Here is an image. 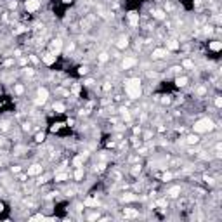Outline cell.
I'll list each match as a JSON object with an SVG mask.
<instances>
[{
	"instance_id": "obj_1",
	"label": "cell",
	"mask_w": 222,
	"mask_h": 222,
	"mask_svg": "<svg viewBox=\"0 0 222 222\" xmlns=\"http://www.w3.org/2000/svg\"><path fill=\"white\" fill-rule=\"evenodd\" d=\"M125 92L130 99H137L141 97V92H142V88H141V82L137 78H130L125 82Z\"/></svg>"
},
{
	"instance_id": "obj_2",
	"label": "cell",
	"mask_w": 222,
	"mask_h": 222,
	"mask_svg": "<svg viewBox=\"0 0 222 222\" xmlns=\"http://www.w3.org/2000/svg\"><path fill=\"white\" fill-rule=\"evenodd\" d=\"M212 128H213V123H212V120H208V118L198 120V122L193 125V130L196 132V134H201V132H208V130H212Z\"/></svg>"
},
{
	"instance_id": "obj_3",
	"label": "cell",
	"mask_w": 222,
	"mask_h": 222,
	"mask_svg": "<svg viewBox=\"0 0 222 222\" xmlns=\"http://www.w3.org/2000/svg\"><path fill=\"white\" fill-rule=\"evenodd\" d=\"M38 7H40V0H28L26 2V11H30V12L37 11Z\"/></svg>"
},
{
	"instance_id": "obj_4",
	"label": "cell",
	"mask_w": 222,
	"mask_h": 222,
	"mask_svg": "<svg viewBox=\"0 0 222 222\" xmlns=\"http://www.w3.org/2000/svg\"><path fill=\"white\" fill-rule=\"evenodd\" d=\"M168 54V51L167 49H156L153 52V59H162V57H165Z\"/></svg>"
},
{
	"instance_id": "obj_5",
	"label": "cell",
	"mask_w": 222,
	"mask_h": 222,
	"mask_svg": "<svg viewBox=\"0 0 222 222\" xmlns=\"http://www.w3.org/2000/svg\"><path fill=\"white\" fill-rule=\"evenodd\" d=\"M128 21H130V25H132V26H137V25H139V14L130 12V14H128Z\"/></svg>"
},
{
	"instance_id": "obj_6",
	"label": "cell",
	"mask_w": 222,
	"mask_h": 222,
	"mask_svg": "<svg viewBox=\"0 0 222 222\" xmlns=\"http://www.w3.org/2000/svg\"><path fill=\"white\" fill-rule=\"evenodd\" d=\"M61 45H62V43H61V40H54V42H52V45H51L52 54H56V56H57V52L61 51Z\"/></svg>"
},
{
	"instance_id": "obj_7",
	"label": "cell",
	"mask_w": 222,
	"mask_h": 222,
	"mask_svg": "<svg viewBox=\"0 0 222 222\" xmlns=\"http://www.w3.org/2000/svg\"><path fill=\"white\" fill-rule=\"evenodd\" d=\"M43 59V62H45V64H52V62H56V54H45V56H43L42 57Z\"/></svg>"
},
{
	"instance_id": "obj_8",
	"label": "cell",
	"mask_w": 222,
	"mask_h": 222,
	"mask_svg": "<svg viewBox=\"0 0 222 222\" xmlns=\"http://www.w3.org/2000/svg\"><path fill=\"white\" fill-rule=\"evenodd\" d=\"M134 64H136V59H132V57H125V59H123V68H125V70L132 68Z\"/></svg>"
},
{
	"instance_id": "obj_9",
	"label": "cell",
	"mask_w": 222,
	"mask_h": 222,
	"mask_svg": "<svg viewBox=\"0 0 222 222\" xmlns=\"http://www.w3.org/2000/svg\"><path fill=\"white\" fill-rule=\"evenodd\" d=\"M40 172H42V167H40V165H33V167L28 168V175H37V173H40Z\"/></svg>"
},
{
	"instance_id": "obj_10",
	"label": "cell",
	"mask_w": 222,
	"mask_h": 222,
	"mask_svg": "<svg viewBox=\"0 0 222 222\" xmlns=\"http://www.w3.org/2000/svg\"><path fill=\"white\" fill-rule=\"evenodd\" d=\"M47 96H49V92H47V88H40V90H38V102H43V101H45L47 99Z\"/></svg>"
},
{
	"instance_id": "obj_11",
	"label": "cell",
	"mask_w": 222,
	"mask_h": 222,
	"mask_svg": "<svg viewBox=\"0 0 222 222\" xmlns=\"http://www.w3.org/2000/svg\"><path fill=\"white\" fill-rule=\"evenodd\" d=\"M220 47H222L220 42H210L208 43V49H212V51H220Z\"/></svg>"
},
{
	"instance_id": "obj_12",
	"label": "cell",
	"mask_w": 222,
	"mask_h": 222,
	"mask_svg": "<svg viewBox=\"0 0 222 222\" xmlns=\"http://www.w3.org/2000/svg\"><path fill=\"white\" fill-rule=\"evenodd\" d=\"M167 47L172 49V51H175V49H179V43H177L175 40H168V42H167Z\"/></svg>"
},
{
	"instance_id": "obj_13",
	"label": "cell",
	"mask_w": 222,
	"mask_h": 222,
	"mask_svg": "<svg viewBox=\"0 0 222 222\" xmlns=\"http://www.w3.org/2000/svg\"><path fill=\"white\" fill-rule=\"evenodd\" d=\"M179 193H181V187H172V189L168 191V194L173 196V198H175V196H179Z\"/></svg>"
},
{
	"instance_id": "obj_14",
	"label": "cell",
	"mask_w": 222,
	"mask_h": 222,
	"mask_svg": "<svg viewBox=\"0 0 222 222\" xmlns=\"http://www.w3.org/2000/svg\"><path fill=\"white\" fill-rule=\"evenodd\" d=\"M198 141H199L198 136H189V137H187V142H189V144H196Z\"/></svg>"
},
{
	"instance_id": "obj_15",
	"label": "cell",
	"mask_w": 222,
	"mask_h": 222,
	"mask_svg": "<svg viewBox=\"0 0 222 222\" xmlns=\"http://www.w3.org/2000/svg\"><path fill=\"white\" fill-rule=\"evenodd\" d=\"M66 179H68V175H66V173H57V175H56V181H59V182H61V181H66Z\"/></svg>"
},
{
	"instance_id": "obj_16",
	"label": "cell",
	"mask_w": 222,
	"mask_h": 222,
	"mask_svg": "<svg viewBox=\"0 0 222 222\" xmlns=\"http://www.w3.org/2000/svg\"><path fill=\"white\" fill-rule=\"evenodd\" d=\"M186 83H187V78H186V76L177 78V85H181V87H182V85H186Z\"/></svg>"
},
{
	"instance_id": "obj_17",
	"label": "cell",
	"mask_w": 222,
	"mask_h": 222,
	"mask_svg": "<svg viewBox=\"0 0 222 222\" xmlns=\"http://www.w3.org/2000/svg\"><path fill=\"white\" fill-rule=\"evenodd\" d=\"M54 109H56V111H59V113H61V111H64V106H62L61 102H56V104H54Z\"/></svg>"
},
{
	"instance_id": "obj_18",
	"label": "cell",
	"mask_w": 222,
	"mask_h": 222,
	"mask_svg": "<svg viewBox=\"0 0 222 222\" xmlns=\"http://www.w3.org/2000/svg\"><path fill=\"white\" fill-rule=\"evenodd\" d=\"M73 165H75V167H80V165H82V156L75 158V160H73Z\"/></svg>"
},
{
	"instance_id": "obj_19",
	"label": "cell",
	"mask_w": 222,
	"mask_h": 222,
	"mask_svg": "<svg viewBox=\"0 0 222 222\" xmlns=\"http://www.w3.org/2000/svg\"><path fill=\"white\" fill-rule=\"evenodd\" d=\"M118 47H120V49H123V47H127V40H120V43H118Z\"/></svg>"
},
{
	"instance_id": "obj_20",
	"label": "cell",
	"mask_w": 222,
	"mask_h": 222,
	"mask_svg": "<svg viewBox=\"0 0 222 222\" xmlns=\"http://www.w3.org/2000/svg\"><path fill=\"white\" fill-rule=\"evenodd\" d=\"M106 59H108V54H101V56H99V61H101V62H104Z\"/></svg>"
},
{
	"instance_id": "obj_21",
	"label": "cell",
	"mask_w": 222,
	"mask_h": 222,
	"mask_svg": "<svg viewBox=\"0 0 222 222\" xmlns=\"http://www.w3.org/2000/svg\"><path fill=\"white\" fill-rule=\"evenodd\" d=\"M154 16H156V17H158V19H162V17H163V16H165V14H163V12H162V11H158V12H156V14H154Z\"/></svg>"
},
{
	"instance_id": "obj_22",
	"label": "cell",
	"mask_w": 222,
	"mask_h": 222,
	"mask_svg": "<svg viewBox=\"0 0 222 222\" xmlns=\"http://www.w3.org/2000/svg\"><path fill=\"white\" fill-rule=\"evenodd\" d=\"M42 141H43V134H38L37 136V142H42Z\"/></svg>"
},
{
	"instance_id": "obj_23",
	"label": "cell",
	"mask_w": 222,
	"mask_h": 222,
	"mask_svg": "<svg viewBox=\"0 0 222 222\" xmlns=\"http://www.w3.org/2000/svg\"><path fill=\"white\" fill-rule=\"evenodd\" d=\"M2 208H4V205H2V203H0V212H2Z\"/></svg>"
}]
</instances>
